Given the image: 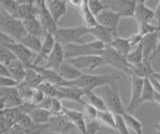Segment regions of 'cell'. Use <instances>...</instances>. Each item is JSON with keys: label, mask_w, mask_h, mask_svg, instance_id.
<instances>
[{"label": "cell", "mask_w": 160, "mask_h": 134, "mask_svg": "<svg viewBox=\"0 0 160 134\" xmlns=\"http://www.w3.org/2000/svg\"><path fill=\"white\" fill-rule=\"evenodd\" d=\"M96 121L103 128H111L113 130H116L115 115L110 111H99Z\"/></svg>", "instance_id": "cell-33"}, {"label": "cell", "mask_w": 160, "mask_h": 134, "mask_svg": "<svg viewBox=\"0 0 160 134\" xmlns=\"http://www.w3.org/2000/svg\"><path fill=\"white\" fill-rule=\"evenodd\" d=\"M66 134H80L77 130H73L71 132H69V133H66Z\"/></svg>", "instance_id": "cell-60"}, {"label": "cell", "mask_w": 160, "mask_h": 134, "mask_svg": "<svg viewBox=\"0 0 160 134\" xmlns=\"http://www.w3.org/2000/svg\"><path fill=\"white\" fill-rule=\"evenodd\" d=\"M36 3L38 8L37 18L39 19L40 23H41L45 34L46 33L54 34L59 27L57 26V23L54 21L52 15L50 14L48 10V8L46 6V1L45 0H38V1H36Z\"/></svg>", "instance_id": "cell-9"}, {"label": "cell", "mask_w": 160, "mask_h": 134, "mask_svg": "<svg viewBox=\"0 0 160 134\" xmlns=\"http://www.w3.org/2000/svg\"><path fill=\"white\" fill-rule=\"evenodd\" d=\"M120 79L117 73L112 74H83L77 80L66 82L65 86H75L84 90L93 91L95 88L115 85V81Z\"/></svg>", "instance_id": "cell-1"}, {"label": "cell", "mask_w": 160, "mask_h": 134, "mask_svg": "<svg viewBox=\"0 0 160 134\" xmlns=\"http://www.w3.org/2000/svg\"><path fill=\"white\" fill-rule=\"evenodd\" d=\"M90 34L95 37V40L102 42L106 46H109L113 39L117 37V31H114L112 29L106 28L101 25H97L92 29H90Z\"/></svg>", "instance_id": "cell-20"}, {"label": "cell", "mask_w": 160, "mask_h": 134, "mask_svg": "<svg viewBox=\"0 0 160 134\" xmlns=\"http://www.w3.org/2000/svg\"><path fill=\"white\" fill-rule=\"evenodd\" d=\"M8 68V70L11 73L12 77L15 79L16 81H18L19 83L23 82L25 75H26V71L27 68L25 67V65L23 63H21L19 60H16L15 62H13L12 64H10L9 66H6Z\"/></svg>", "instance_id": "cell-32"}, {"label": "cell", "mask_w": 160, "mask_h": 134, "mask_svg": "<svg viewBox=\"0 0 160 134\" xmlns=\"http://www.w3.org/2000/svg\"><path fill=\"white\" fill-rule=\"evenodd\" d=\"M153 128H154V130L156 131L157 134H160V122L155 123L153 125Z\"/></svg>", "instance_id": "cell-58"}, {"label": "cell", "mask_w": 160, "mask_h": 134, "mask_svg": "<svg viewBox=\"0 0 160 134\" xmlns=\"http://www.w3.org/2000/svg\"><path fill=\"white\" fill-rule=\"evenodd\" d=\"M154 95H155V91L151 82L149 80V78L144 79L143 90L141 94V98H140L139 101V105H141L142 103L145 102H154Z\"/></svg>", "instance_id": "cell-38"}, {"label": "cell", "mask_w": 160, "mask_h": 134, "mask_svg": "<svg viewBox=\"0 0 160 134\" xmlns=\"http://www.w3.org/2000/svg\"><path fill=\"white\" fill-rule=\"evenodd\" d=\"M88 7L95 17L99 15L104 10L109 9L107 4H105V2L100 1V0H88Z\"/></svg>", "instance_id": "cell-42"}, {"label": "cell", "mask_w": 160, "mask_h": 134, "mask_svg": "<svg viewBox=\"0 0 160 134\" xmlns=\"http://www.w3.org/2000/svg\"><path fill=\"white\" fill-rule=\"evenodd\" d=\"M24 27L26 29V32L28 35H33V36H45V32L44 29L40 23L39 19L37 17H32L26 19V20L23 21Z\"/></svg>", "instance_id": "cell-26"}, {"label": "cell", "mask_w": 160, "mask_h": 134, "mask_svg": "<svg viewBox=\"0 0 160 134\" xmlns=\"http://www.w3.org/2000/svg\"><path fill=\"white\" fill-rule=\"evenodd\" d=\"M45 132H47V129L45 125H37L33 129H25L16 124V125L10 128L7 134H43Z\"/></svg>", "instance_id": "cell-36"}, {"label": "cell", "mask_w": 160, "mask_h": 134, "mask_svg": "<svg viewBox=\"0 0 160 134\" xmlns=\"http://www.w3.org/2000/svg\"><path fill=\"white\" fill-rule=\"evenodd\" d=\"M158 29H160V1H158L156 7L154 9V18L152 22Z\"/></svg>", "instance_id": "cell-52"}, {"label": "cell", "mask_w": 160, "mask_h": 134, "mask_svg": "<svg viewBox=\"0 0 160 134\" xmlns=\"http://www.w3.org/2000/svg\"><path fill=\"white\" fill-rule=\"evenodd\" d=\"M42 82H44V79L41 76V74H40L36 69L32 67V68H27L26 75H25L23 82L21 83H24L33 88H38Z\"/></svg>", "instance_id": "cell-30"}, {"label": "cell", "mask_w": 160, "mask_h": 134, "mask_svg": "<svg viewBox=\"0 0 160 134\" xmlns=\"http://www.w3.org/2000/svg\"><path fill=\"white\" fill-rule=\"evenodd\" d=\"M63 109L64 106L62 105V102L58 98H52L51 106H50L49 111L51 112L53 116L55 115H62L63 114Z\"/></svg>", "instance_id": "cell-45"}, {"label": "cell", "mask_w": 160, "mask_h": 134, "mask_svg": "<svg viewBox=\"0 0 160 134\" xmlns=\"http://www.w3.org/2000/svg\"><path fill=\"white\" fill-rule=\"evenodd\" d=\"M46 6L50 14L52 15L54 21L57 24L61 20V18L67 14V1H63V0H48V1H46Z\"/></svg>", "instance_id": "cell-21"}, {"label": "cell", "mask_w": 160, "mask_h": 134, "mask_svg": "<svg viewBox=\"0 0 160 134\" xmlns=\"http://www.w3.org/2000/svg\"><path fill=\"white\" fill-rule=\"evenodd\" d=\"M146 1L137 0L133 18L137 21L138 25L144 23H152L154 18V10L146 6Z\"/></svg>", "instance_id": "cell-19"}, {"label": "cell", "mask_w": 160, "mask_h": 134, "mask_svg": "<svg viewBox=\"0 0 160 134\" xmlns=\"http://www.w3.org/2000/svg\"><path fill=\"white\" fill-rule=\"evenodd\" d=\"M17 124L19 126H21L25 129H33L37 126L36 124L33 122L31 117H30L28 114H25V113H23L21 115V117L19 118Z\"/></svg>", "instance_id": "cell-46"}, {"label": "cell", "mask_w": 160, "mask_h": 134, "mask_svg": "<svg viewBox=\"0 0 160 134\" xmlns=\"http://www.w3.org/2000/svg\"><path fill=\"white\" fill-rule=\"evenodd\" d=\"M109 46L112 47L113 49H115V50H116L117 52H119L123 56L128 55V54L133 50L131 44H130L129 39L124 38V37H119V36L115 37Z\"/></svg>", "instance_id": "cell-29"}, {"label": "cell", "mask_w": 160, "mask_h": 134, "mask_svg": "<svg viewBox=\"0 0 160 134\" xmlns=\"http://www.w3.org/2000/svg\"><path fill=\"white\" fill-rule=\"evenodd\" d=\"M84 107V115L86 117V120L87 121H96L97 119V115H98V110L95 109L94 107H92L91 105L89 104H85L83 106Z\"/></svg>", "instance_id": "cell-47"}, {"label": "cell", "mask_w": 160, "mask_h": 134, "mask_svg": "<svg viewBox=\"0 0 160 134\" xmlns=\"http://www.w3.org/2000/svg\"><path fill=\"white\" fill-rule=\"evenodd\" d=\"M107 4L109 9L117 12L121 17H133L135 8H136V0H117V1H110Z\"/></svg>", "instance_id": "cell-15"}, {"label": "cell", "mask_w": 160, "mask_h": 134, "mask_svg": "<svg viewBox=\"0 0 160 134\" xmlns=\"http://www.w3.org/2000/svg\"><path fill=\"white\" fill-rule=\"evenodd\" d=\"M120 19H121V15L117 12L111 10V9H106V10H104L96 16L98 25L112 29L114 31H117Z\"/></svg>", "instance_id": "cell-16"}, {"label": "cell", "mask_w": 160, "mask_h": 134, "mask_svg": "<svg viewBox=\"0 0 160 134\" xmlns=\"http://www.w3.org/2000/svg\"><path fill=\"white\" fill-rule=\"evenodd\" d=\"M154 102L160 106V94H158L156 92H155V95H154Z\"/></svg>", "instance_id": "cell-57"}, {"label": "cell", "mask_w": 160, "mask_h": 134, "mask_svg": "<svg viewBox=\"0 0 160 134\" xmlns=\"http://www.w3.org/2000/svg\"><path fill=\"white\" fill-rule=\"evenodd\" d=\"M21 43L23 44V45L26 46L28 49H30L32 52L38 54L40 52V50H41V48H42L43 41H41L40 37L33 36V35H27L21 41Z\"/></svg>", "instance_id": "cell-39"}, {"label": "cell", "mask_w": 160, "mask_h": 134, "mask_svg": "<svg viewBox=\"0 0 160 134\" xmlns=\"http://www.w3.org/2000/svg\"><path fill=\"white\" fill-rule=\"evenodd\" d=\"M157 46V32L149 34L143 37L142 47H143V56L144 61H151V58L156 50Z\"/></svg>", "instance_id": "cell-24"}, {"label": "cell", "mask_w": 160, "mask_h": 134, "mask_svg": "<svg viewBox=\"0 0 160 134\" xmlns=\"http://www.w3.org/2000/svg\"><path fill=\"white\" fill-rule=\"evenodd\" d=\"M1 45L10 49L14 53V55L17 57L18 60L23 63L26 68L33 67L37 54L32 52L30 49L23 45L21 42L14 41L11 38L4 35V34H1Z\"/></svg>", "instance_id": "cell-5"}, {"label": "cell", "mask_w": 160, "mask_h": 134, "mask_svg": "<svg viewBox=\"0 0 160 134\" xmlns=\"http://www.w3.org/2000/svg\"><path fill=\"white\" fill-rule=\"evenodd\" d=\"M131 79V96H130L129 103L126 107V112L132 114L136 108L139 106V101L141 98V94L144 85V79L139 78L135 75H129Z\"/></svg>", "instance_id": "cell-12"}, {"label": "cell", "mask_w": 160, "mask_h": 134, "mask_svg": "<svg viewBox=\"0 0 160 134\" xmlns=\"http://www.w3.org/2000/svg\"><path fill=\"white\" fill-rule=\"evenodd\" d=\"M101 97L104 100L108 111L114 115H123L126 113V108L124 107L118 90L115 85L102 87Z\"/></svg>", "instance_id": "cell-6"}, {"label": "cell", "mask_w": 160, "mask_h": 134, "mask_svg": "<svg viewBox=\"0 0 160 134\" xmlns=\"http://www.w3.org/2000/svg\"><path fill=\"white\" fill-rule=\"evenodd\" d=\"M125 59H126L128 65H137V64L142 63L144 61L142 43L139 44V45L136 48H134L128 55L125 56Z\"/></svg>", "instance_id": "cell-37"}, {"label": "cell", "mask_w": 160, "mask_h": 134, "mask_svg": "<svg viewBox=\"0 0 160 134\" xmlns=\"http://www.w3.org/2000/svg\"><path fill=\"white\" fill-rule=\"evenodd\" d=\"M66 59L79 56H101L106 45L98 40L83 44H69L63 45Z\"/></svg>", "instance_id": "cell-3"}, {"label": "cell", "mask_w": 160, "mask_h": 134, "mask_svg": "<svg viewBox=\"0 0 160 134\" xmlns=\"http://www.w3.org/2000/svg\"><path fill=\"white\" fill-rule=\"evenodd\" d=\"M115 122H116V131L119 134H130L122 115H115Z\"/></svg>", "instance_id": "cell-48"}, {"label": "cell", "mask_w": 160, "mask_h": 134, "mask_svg": "<svg viewBox=\"0 0 160 134\" xmlns=\"http://www.w3.org/2000/svg\"><path fill=\"white\" fill-rule=\"evenodd\" d=\"M102 58L104 60L105 66H110L112 68L118 69V70L124 71L125 73L128 72V63L125 59V56L121 55L115 49L110 46H106L103 51Z\"/></svg>", "instance_id": "cell-8"}, {"label": "cell", "mask_w": 160, "mask_h": 134, "mask_svg": "<svg viewBox=\"0 0 160 134\" xmlns=\"http://www.w3.org/2000/svg\"><path fill=\"white\" fill-rule=\"evenodd\" d=\"M123 119L126 125L128 127V129L132 130L133 132H135L136 134H142L143 132V124L141 123V121L137 119L136 117H134L132 114L129 113H125L123 114Z\"/></svg>", "instance_id": "cell-35"}, {"label": "cell", "mask_w": 160, "mask_h": 134, "mask_svg": "<svg viewBox=\"0 0 160 134\" xmlns=\"http://www.w3.org/2000/svg\"><path fill=\"white\" fill-rule=\"evenodd\" d=\"M41 74V76L43 77L44 81H47L49 83H52L56 86H65L67 81H65L64 79L59 75V73L52 69H47L43 66H36L33 67Z\"/></svg>", "instance_id": "cell-25"}, {"label": "cell", "mask_w": 160, "mask_h": 134, "mask_svg": "<svg viewBox=\"0 0 160 134\" xmlns=\"http://www.w3.org/2000/svg\"><path fill=\"white\" fill-rule=\"evenodd\" d=\"M18 91L20 96H21L23 102L25 103H32V99H33V95L35 92V89L33 87H30L28 85L24 83H20L19 85L17 86Z\"/></svg>", "instance_id": "cell-41"}, {"label": "cell", "mask_w": 160, "mask_h": 134, "mask_svg": "<svg viewBox=\"0 0 160 134\" xmlns=\"http://www.w3.org/2000/svg\"><path fill=\"white\" fill-rule=\"evenodd\" d=\"M16 60H18L17 57L14 55V53L10 49L3 45L0 46V64L9 66L10 64H12Z\"/></svg>", "instance_id": "cell-40"}, {"label": "cell", "mask_w": 160, "mask_h": 134, "mask_svg": "<svg viewBox=\"0 0 160 134\" xmlns=\"http://www.w3.org/2000/svg\"><path fill=\"white\" fill-rule=\"evenodd\" d=\"M63 115L66 116L70 121L73 123L75 128L80 134H85L87 129V120L83 112H80L74 109H70L67 107H64L63 109Z\"/></svg>", "instance_id": "cell-17"}, {"label": "cell", "mask_w": 160, "mask_h": 134, "mask_svg": "<svg viewBox=\"0 0 160 134\" xmlns=\"http://www.w3.org/2000/svg\"><path fill=\"white\" fill-rule=\"evenodd\" d=\"M0 99H1V110L7 108L20 107L24 103L17 87H1L0 88Z\"/></svg>", "instance_id": "cell-10"}, {"label": "cell", "mask_w": 160, "mask_h": 134, "mask_svg": "<svg viewBox=\"0 0 160 134\" xmlns=\"http://www.w3.org/2000/svg\"><path fill=\"white\" fill-rule=\"evenodd\" d=\"M20 7L19 0H1L0 1V8L6 12L8 15L17 18L18 10Z\"/></svg>", "instance_id": "cell-34"}, {"label": "cell", "mask_w": 160, "mask_h": 134, "mask_svg": "<svg viewBox=\"0 0 160 134\" xmlns=\"http://www.w3.org/2000/svg\"><path fill=\"white\" fill-rule=\"evenodd\" d=\"M155 73L154 69L151 65V61H143L137 65L128 66V75H135L139 78H150Z\"/></svg>", "instance_id": "cell-22"}, {"label": "cell", "mask_w": 160, "mask_h": 134, "mask_svg": "<svg viewBox=\"0 0 160 134\" xmlns=\"http://www.w3.org/2000/svg\"><path fill=\"white\" fill-rule=\"evenodd\" d=\"M103 127L97 121H87V129L85 134H97Z\"/></svg>", "instance_id": "cell-50"}, {"label": "cell", "mask_w": 160, "mask_h": 134, "mask_svg": "<svg viewBox=\"0 0 160 134\" xmlns=\"http://www.w3.org/2000/svg\"><path fill=\"white\" fill-rule=\"evenodd\" d=\"M46 97L44 95V93L39 90L38 88L35 89V92H34V95H33V99H32V104L35 106H39L41 102L44 100V98Z\"/></svg>", "instance_id": "cell-51"}, {"label": "cell", "mask_w": 160, "mask_h": 134, "mask_svg": "<svg viewBox=\"0 0 160 134\" xmlns=\"http://www.w3.org/2000/svg\"><path fill=\"white\" fill-rule=\"evenodd\" d=\"M158 30L159 29L153 23H144L138 25V33L141 34L143 37L149 35V34H152L154 32H157Z\"/></svg>", "instance_id": "cell-44"}, {"label": "cell", "mask_w": 160, "mask_h": 134, "mask_svg": "<svg viewBox=\"0 0 160 134\" xmlns=\"http://www.w3.org/2000/svg\"><path fill=\"white\" fill-rule=\"evenodd\" d=\"M28 115L31 117L33 122L36 124V125H46L48 121L50 120V118L53 116L50 111L46 110V109H43L39 106L35 107Z\"/></svg>", "instance_id": "cell-27"}, {"label": "cell", "mask_w": 160, "mask_h": 134, "mask_svg": "<svg viewBox=\"0 0 160 134\" xmlns=\"http://www.w3.org/2000/svg\"><path fill=\"white\" fill-rule=\"evenodd\" d=\"M83 99L87 104L91 105L95 109H97L98 111H108V109L106 107V104H105L102 97L96 95L93 91L85 90V94H84Z\"/></svg>", "instance_id": "cell-28"}, {"label": "cell", "mask_w": 160, "mask_h": 134, "mask_svg": "<svg viewBox=\"0 0 160 134\" xmlns=\"http://www.w3.org/2000/svg\"><path fill=\"white\" fill-rule=\"evenodd\" d=\"M19 82L15 80L12 77H4L0 76V86L9 88V87H17L19 85Z\"/></svg>", "instance_id": "cell-49"}, {"label": "cell", "mask_w": 160, "mask_h": 134, "mask_svg": "<svg viewBox=\"0 0 160 134\" xmlns=\"http://www.w3.org/2000/svg\"><path fill=\"white\" fill-rule=\"evenodd\" d=\"M151 77H152V78H154V79H156L157 81H159V82H160V72H155Z\"/></svg>", "instance_id": "cell-59"}, {"label": "cell", "mask_w": 160, "mask_h": 134, "mask_svg": "<svg viewBox=\"0 0 160 134\" xmlns=\"http://www.w3.org/2000/svg\"><path fill=\"white\" fill-rule=\"evenodd\" d=\"M43 43H42V48L40 52L37 54L36 59H35V62L33 64V67L40 66V63L43 62L44 60H47L48 56L51 54L53 51V49L55 47V44H56V40H55L54 35L50 33H46L43 39Z\"/></svg>", "instance_id": "cell-18"}, {"label": "cell", "mask_w": 160, "mask_h": 134, "mask_svg": "<svg viewBox=\"0 0 160 134\" xmlns=\"http://www.w3.org/2000/svg\"><path fill=\"white\" fill-rule=\"evenodd\" d=\"M149 80H150V82H151L152 86L154 88V91L156 92V93H158V94H160V82L157 81L156 79L152 78V77H150Z\"/></svg>", "instance_id": "cell-55"}, {"label": "cell", "mask_w": 160, "mask_h": 134, "mask_svg": "<svg viewBox=\"0 0 160 134\" xmlns=\"http://www.w3.org/2000/svg\"><path fill=\"white\" fill-rule=\"evenodd\" d=\"M0 76H4V77H12L11 73L8 70V68L3 65V64H0ZM13 78V77H12Z\"/></svg>", "instance_id": "cell-53"}, {"label": "cell", "mask_w": 160, "mask_h": 134, "mask_svg": "<svg viewBox=\"0 0 160 134\" xmlns=\"http://www.w3.org/2000/svg\"><path fill=\"white\" fill-rule=\"evenodd\" d=\"M66 61L81 70L84 74H92L95 69L105 66L102 56H79L66 59Z\"/></svg>", "instance_id": "cell-7"}, {"label": "cell", "mask_w": 160, "mask_h": 134, "mask_svg": "<svg viewBox=\"0 0 160 134\" xmlns=\"http://www.w3.org/2000/svg\"><path fill=\"white\" fill-rule=\"evenodd\" d=\"M38 89L44 93L45 96L52 97V98H57L58 89H57V86L54 85V84H52V83L44 81V82H42L41 84H40Z\"/></svg>", "instance_id": "cell-43"}, {"label": "cell", "mask_w": 160, "mask_h": 134, "mask_svg": "<svg viewBox=\"0 0 160 134\" xmlns=\"http://www.w3.org/2000/svg\"><path fill=\"white\" fill-rule=\"evenodd\" d=\"M160 53V29L157 31V46H156V50H155L154 54H153V56L152 58H154L156 55H158V54ZM151 58V59H152Z\"/></svg>", "instance_id": "cell-56"}, {"label": "cell", "mask_w": 160, "mask_h": 134, "mask_svg": "<svg viewBox=\"0 0 160 134\" xmlns=\"http://www.w3.org/2000/svg\"><path fill=\"white\" fill-rule=\"evenodd\" d=\"M68 5L70 6H73V7H76V8H81L83 3H84V0H69L67 1Z\"/></svg>", "instance_id": "cell-54"}, {"label": "cell", "mask_w": 160, "mask_h": 134, "mask_svg": "<svg viewBox=\"0 0 160 134\" xmlns=\"http://www.w3.org/2000/svg\"><path fill=\"white\" fill-rule=\"evenodd\" d=\"M65 61H66V57H65L64 47L62 44L56 42L53 51L48 56L46 63H45V65L43 67L47 69H52V70L58 72L59 68L61 67V65Z\"/></svg>", "instance_id": "cell-14"}, {"label": "cell", "mask_w": 160, "mask_h": 134, "mask_svg": "<svg viewBox=\"0 0 160 134\" xmlns=\"http://www.w3.org/2000/svg\"><path fill=\"white\" fill-rule=\"evenodd\" d=\"M90 34V29L84 25L75 27H59L53 34L56 42L62 45L83 44V37Z\"/></svg>", "instance_id": "cell-4"}, {"label": "cell", "mask_w": 160, "mask_h": 134, "mask_svg": "<svg viewBox=\"0 0 160 134\" xmlns=\"http://www.w3.org/2000/svg\"><path fill=\"white\" fill-rule=\"evenodd\" d=\"M47 132H52L56 134H66L73 130H77L73 123L69 119L62 115H55L50 118V120L46 124Z\"/></svg>", "instance_id": "cell-11"}, {"label": "cell", "mask_w": 160, "mask_h": 134, "mask_svg": "<svg viewBox=\"0 0 160 134\" xmlns=\"http://www.w3.org/2000/svg\"><path fill=\"white\" fill-rule=\"evenodd\" d=\"M58 94L57 98L60 100H70L77 102L84 106L86 102L84 101V94L85 90L79 87L75 86H57Z\"/></svg>", "instance_id": "cell-13"}, {"label": "cell", "mask_w": 160, "mask_h": 134, "mask_svg": "<svg viewBox=\"0 0 160 134\" xmlns=\"http://www.w3.org/2000/svg\"><path fill=\"white\" fill-rule=\"evenodd\" d=\"M80 13H81V16L83 19L84 26H86L89 29H92L98 25L96 17L93 15L88 7V0H84L83 5L80 8Z\"/></svg>", "instance_id": "cell-31"}, {"label": "cell", "mask_w": 160, "mask_h": 134, "mask_svg": "<svg viewBox=\"0 0 160 134\" xmlns=\"http://www.w3.org/2000/svg\"><path fill=\"white\" fill-rule=\"evenodd\" d=\"M0 31L1 34H4L17 42H21L28 35L23 21L8 15L1 8H0Z\"/></svg>", "instance_id": "cell-2"}, {"label": "cell", "mask_w": 160, "mask_h": 134, "mask_svg": "<svg viewBox=\"0 0 160 134\" xmlns=\"http://www.w3.org/2000/svg\"><path fill=\"white\" fill-rule=\"evenodd\" d=\"M58 73L67 82L77 80L78 78H80L84 74L81 70H79L78 68H76L73 64L69 63L68 61H65L62 64L61 67L59 68Z\"/></svg>", "instance_id": "cell-23"}]
</instances>
